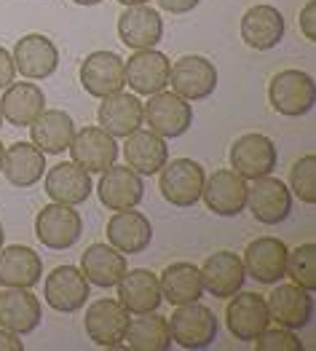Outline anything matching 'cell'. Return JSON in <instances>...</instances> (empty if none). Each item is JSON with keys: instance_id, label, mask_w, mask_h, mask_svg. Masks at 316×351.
<instances>
[{"instance_id": "cell-45", "label": "cell", "mask_w": 316, "mask_h": 351, "mask_svg": "<svg viewBox=\"0 0 316 351\" xmlns=\"http://www.w3.org/2000/svg\"><path fill=\"white\" fill-rule=\"evenodd\" d=\"M3 153H5V145L0 143V169H3Z\"/></svg>"}, {"instance_id": "cell-19", "label": "cell", "mask_w": 316, "mask_h": 351, "mask_svg": "<svg viewBox=\"0 0 316 351\" xmlns=\"http://www.w3.org/2000/svg\"><path fill=\"white\" fill-rule=\"evenodd\" d=\"M99 202L102 206H108L110 212H121V209H134L143 202L145 196V182L143 175H137L132 167H108L99 185H97Z\"/></svg>"}, {"instance_id": "cell-25", "label": "cell", "mask_w": 316, "mask_h": 351, "mask_svg": "<svg viewBox=\"0 0 316 351\" xmlns=\"http://www.w3.org/2000/svg\"><path fill=\"white\" fill-rule=\"evenodd\" d=\"M118 287V300L121 306L129 311V314H147V311H156L161 306V282L153 271L147 268H134V271H126L121 276V282L115 285Z\"/></svg>"}, {"instance_id": "cell-15", "label": "cell", "mask_w": 316, "mask_h": 351, "mask_svg": "<svg viewBox=\"0 0 316 351\" xmlns=\"http://www.w3.org/2000/svg\"><path fill=\"white\" fill-rule=\"evenodd\" d=\"M268 317L271 322L287 330H303L314 319V298L300 285H279L268 295Z\"/></svg>"}, {"instance_id": "cell-39", "label": "cell", "mask_w": 316, "mask_h": 351, "mask_svg": "<svg viewBox=\"0 0 316 351\" xmlns=\"http://www.w3.org/2000/svg\"><path fill=\"white\" fill-rule=\"evenodd\" d=\"M300 29L306 35V40H316V0H308L300 11Z\"/></svg>"}, {"instance_id": "cell-32", "label": "cell", "mask_w": 316, "mask_h": 351, "mask_svg": "<svg viewBox=\"0 0 316 351\" xmlns=\"http://www.w3.org/2000/svg\"><path fill=\"white\" fill-rule=\"evenodd\" d=\"M29 134H32V145L43 150L46 156H57L64 153L73 137H75V123L64 110H43L40 116L29 123Z\"/></svg>"}, {"instance_id": "cell-12", "label": "cell", "mask_w": 316, "mask_h": 351, "mask_svg": "<svg viewBox=\"0 0 316 351\" xmlns=\"http://www.w3.org/2000/svg\"><path fill=\"white\" fill-rule=\"evenodd\" d=\"M276 161H279L276 145L265 134H244L230 147V167L244 180H260L271 175L276 169Z\"/></svg>"}, {"instance_id": "cell-27", "label": "cell", "mask_w": 316, "mask_h": 351, "mask_svg": "<svg viewBox=\"0 0 316 351\" xmlns=\"http://www.w3.org/2000/svg\"><path fill=\"white\" fill-rule=\"evenodd\" d=\"M91 175L75 161H62L46 172V193L57 204L78 206L91 196Z\"/></svg>"}, {"instance_id": "cell-11", "label": "cell", "mask_w": 316, "mask_h": 351, "mask_svg": "<svg viewBox=\"0 0 316 351\" xmlns=\"http://www.w3.org/2000/svg\"><path fill=\"white\" fill-rule=\"evenodd\" d=\"M11 57H14L16 73H22L29 81H43V78L54 75L59 67V49L54 46L51 38L40 35V32L22 35L16 40Z\"/></svg>"}, {"instance_id": "cell-20", "label": "cell", "mask_w": 316, "mask_h": 351, "mask_svg": "<svg viewBox=\"0 0 316 351\" xmlns=\"http://www.w3.org/2000/svg\"><path fill=\"white\" fill-rule=\"evenodd\" d=\"M284 14L276 5L260 3L241 16V40L255 51H271L284 38Z\"/></svg>"}, {"instance_id": "cell-23", "label": "cell", "mask_w": 316, "mask_h": 351, "mask_svg": "<svg viewBox=\"0 0 316 351\" xmlns=\"http://www.w3.org/2000/svg\"><path fill=\"white\" fill-rule=\"evenodd\" d=\"M153 241V226L143 212L121 209L108 220V244L123 255H140Z\"/></svg>"}, {"instance_id": "cell-18", "label": "cell", "mask_w": 316, "mask_h": 351, "mask_svg": "<svg viewBox=\"0 0 316 351\" xmlns=\"http://www.w3.org/2000/svg\"><path fill=\"white\" fill-rule=\"evenodd\" d=\"M118 38L123 46H129L134 51L156 49L158 40L164 38V19L147 3L126 5V11L118 16Z\"/></svg>"}, {"instance_id": "cell-1", "label": "cell", "mask_w": 316, "mask_h": 351, "mask_svg": "<svg viewBox=\"0 0 316 351\" xmlns=\"http://www.w3.org/2000/svg\"><path fill=\"white\" fill-rule=\"evenodd\" d=\"M268 99L271 108L279 116L300 118L311 113L316 105V84L314 78L303 70H282L268 84Z\"/></svg>"}, {"instance_id": "cell-17", "label": "cell", "mask_w": 316, "mask_h": 351, "mask_svg": "<svg viewBox=\"0 0 316 351\" xmlns=\"http://www.w3.org/2000/svg\"><path fill=\"white\" fill-rule=\"evenodd\" d=\"M247 180L233 169H217L212 177L204 180L202 199L206 202L209 212L220 217H236L247 206Z\"/></svg>"}, {"instance_id": "cell-33", "label": "cell", "mask_w": 316, "mask_h": 351, "mask_svg": "<svg viewBox=\"0 0 316 351\" xmlns=\"http://www.w3.org/2000/svg\"><path fill=\"white\" fill-rule=\"evenodd\" d=\"M46 110V97L38 84H11L0 99V113L11 126H29Z\"/></svg>"}, {"instance_id": "cell-40", "label": "cell", "mask_w": 316, "mask_h": 351, "mask_svg": "<svg viewBox=\"0 0 316 351\" xmlns=\"http://www.w3.org/2000/svg\"><path fill=\"white\" fill-rule=\"evenodd\" d=\"M16 78V67H14V57L0 46V88L11 86Z\"/></svg>"}, {"instance_id": "cell-22", "label": "cell", "mask_w": 316, "mask_h": 351, "mask_svg": "<svg viewBox=\"0 0 316 351\" xmlns=\"http://www.w3.org/2000/svg\"><path fill=\"white\" fill-rule=\"evenodd\" d=\"M199 271H202L204 290L212 293V298H230V295H236L244 287V279H247L241 258L236 252H230V250L209 255Z\"/></svg>"}, {"instance_id": "cell-8", "label": "cell", "mask_w": 316, "mask_h": 351, "mask_svg": "<svg viewBox=\"0 0 316 351\" xmlns=\"http://www.w3.org/2000/svg\"><path fill=\"white\" fill-rule=\"evenodd\" d=\"M88 293H91V285L86 282L84 271L75 268V265H59L54 268L46 282H43V298L46 303L62 311V314H73V311H81L86 306Z\"/></svg>"}, {"instance_id": "cell-31", "label": "cell", "mask_w": 316, "mask_h": 351, "mask_svg": "<svg viewBox=\"0 0 316 351\" xmlns=\"http://www.w3.org/2000/svg\"><path fill=\"white\" fill-rule=\"evenodd\" d=\"M81 271L88 285L108 290V287H115L121 276L126 274V258L115 247L99 241V244L86 247V252L81 255Z\"/></svg>"}, {"instance_id": "cell-21", "label": "cell", "mask_w": 316, "mask_h": 351, "mask_svg": "<svg viewBox=\"0 0 316 351\" xmlns=\"http://www.w3.org/2000/svg\"><path fill=\"white\" fill-rule=\"evenodd\" d=\"M81 86L86 94L102 99L115 91H123L126 78H123V59L113 51H94L84 59L81 64Z\"/></svg>"}, {"instance_id": "cell-5", "label": "cell", "mask_w": 316, "mask_h": 351, "mask_svg": "<svg viewBox=\"0 0 316 351\" xmlns=\"http://www.w3.org/2000/svg\"><path fill=\"white\" fill-rule=\"evenodd\" d=\"M84 234V220L70 204H49L35 217V236L49 250H70Z\"/></svg>"}, {"instance_id": "cell-6", "label": "cell", "mask_w": 316, "mask_h": 351, "mask_svg": "<svg viewBox=\"0 0 316 351\" xmlns=\"http://www.w3.org/2000/svg\"><path fill=\"white\" fill-rule=\"evenodd\" d=\"M84 327H86L88 341H94L99 349H115L126 338L129 311L121 306V300L99 298L86 308Z\"/></svg>"}, {"instance_id": "cell-44", "label": "cell", "mask_w": 316, "mask_h": 351, "mask_svg": "<svg viewBox=\"0 0 316 351\" xmlns=\"http://www.w3.org/2000/svg\"><path fill=\"white\" fill-rule=\"evenodd\" d=\"M121 5H143V3H147V0H118Z\"/></svg>"}, {"instance_id": "cell-10", "label": "cell", "mask_w": 316, "mask_h": 351, "mask_svg": "<svg viewBox=\"0 0 316 351\" xmlns=\"http://www.w3.org/2000/svg\"><path fill=\"white\" fill-rule=\"evenodd\" d=\"M169 73H172V62L156 49H143L134 57H129V62H123V78L129 88L140 97L164 91L169 86Z\"/></svg>"}, {"instance_id": "cell-28", "label": "cell", "mask_w": 316, "mask_h": 351, "mask_svg": "<svg viewBox=\"0 0 316 351\" xmlns=\"http://www.w3.org/2000/svg\"><path fill=\"white\" fill-rule=\"evenodd\" d=\"M123 156H126V167H132L137 175H158L164 169V164L169 161V147L164 143V137L137 129L129 137H123Z\"/></svg>"}, {"instance_id": "cell-29", "label": "cell", "mask_w": 316, "mask_h": 351, "mask_svg": "<svg viewBox=\"0 0 316 351\" xmlns=\"http://www.w3.org/2000/svg\"><path fill=\"white\" fill-rule=\"evenodd\" d=\"M43 279V261L35 250L14 244L0 250V285L3 287H27L32 290Z\"/></svg>"}, {"instance_id": "cell-43", "label": "cell", "mask_w": 316, "mask_h": 351, "mask_svg": "<svg viewBox=\"0 0 316 351\" xmlns=\"http://www.w3.org/2000/svg\"><path fill=\"white\" fill-rule=\"evenodd\" d=\"M75 5H99L102 0H73Z\"/></svg>"}, {"instance_id": "cell-46", "label": "cell", "mask_w": 316, "mask_h": 351, "mask_svg": "<svg viewBox=\"0 0 316 351\" xmlns=\"http://www.w3.org/2000/svg\"><path fill=\"white\" fill-rule=\"evenodd\" d=\"M3 239H5V234H3V223H0V250H3Z\"/></svg>"}, {"instance_id": "cell-34", "label": "cell", "mask_w": 316, "mask_h": 351, "mask_svg": "<svg viewBox=\"0 0 316 351\" xmlns=\"http://www.w3.org/2000/svg\"><path fill=\"white\" fill-rule=\"evenodd\" d=\"M161 298L172 306H182V303H193L199 300L204 293V285H202V271L199 265L193 263H172L167 265V271L161 274Z\"/></svg>"}, {"instance_id": "cell-26", "label": "cell", "mask_w": 316, "mask_h": 351, "mask_svg": "<svg viewBox=\"0 0 316 351\" xmlns=\"http://www.w3.org/2000/svg\"><path fill=\"white\" fill-rule=\"evenodd\" d=\"M99 126L113 137H129L143 126V102L137 94L115 91L110 97H102L99 105Z\"/></svg>"}, {"instance_id": "cell-42", "label": "cell", "mask_w": 316, "mask_h": 351, "mask_svg": "<svg viewBox=\"0 0 316 351\" xmlns=\"http://www.w3.org/2000/svg\"><path fill=\"white\" fill-rule=\"evenodd\" d=\"M0 351H25V346H22V341H19L16 332L0 327Z\"/></svg>"}, {"instance_id": "cell-2", "label": "cell", "mask_w": 316, "mask_h": 351, "mask_svg": "<svg viewBox=\"0 0 316 351\" xmlns=\"http://www.w3.org/2000/svg\"><path fill=\"white\" fill-rule=\"evenodd\" d=\"M167 322H169L172 341L188 351L206 349L217 341V317L209 306H204L199 300L177 306Z\"/></svg>"}, {"instance_id": "cell-47", "label": "cell", "mask_w": 316, "mask_h": 351, "mask_svg": "<svg viewBox=\"0 0 316 351\" xmlns=\"http://www.w3.org/2000/svg\"><path fill=\"white\" fill-rule=\"evenodd\" d=\"M0 123H3V113H0Z\"/></svg>"}, {"instance_id": "cell-4", "label": "cell", "mask_w": 316, "mask_h": 351, "mask_svg": "<svg viewBox=\"0 0 316 351\" xmlns=\"http://www.w3.org/2000/svg\"><path fill=\"white\" fill-rule=\"evenodd\" d=\"M158 188H161V196L169 202L172 206L180 209H188V206H196L202 199L204 191V167L193 158H174L172 164L167 161L164 169L158 172Z\"/></svg>"}, {"instance_id": "cell-3", "label": "cell", "mask_w": 316, "mask_h": 351, "mask_svg": "<svg viewBox=\"0 0 316 351\" xmlns=\"http://www.w3.org/2000/svg\"><path fill=\"white\" fill-rule=\"evenodd\" d=\"M143 121L158 137H182L193 126V105L174 91L150 94V102L143 105Z\"/></svg>"}, {"instance_id": "cell-38", "label": "cell", "mask_w": 316, "mask_h": 351, "mask_svg": "<svg viewBox=\"0 0 316 351\" xmlns=\"http://www.w3.org/2000/svg\"><path fill=\"white\" fill-rule=\"evenodd\" d=\"M255 349L258 351H303L306 346L300 343V338L295 335V330L287 327H276V330H263L255 338Z\"/></svg>"}, {"instance_id": "cell-30", "label": "cell", "mask_w": 316, "mask_h": 351, "mask_svg": "<svg viewBox=\"0 0 316 351\" xmlns=\"http://www.w3.org/2000/svg\"><path fill=\"white\" fill-rule=\"evenodd\" d=\"M5 180L16 188H29L43 180L46 172V153L38 150L32 143H14L3 153V169Z\"/></svg>"}, {"instance_id": "cell-24", "label": "cell", "mask_w": 316, "mask_h": 351, "mask_svg": "<svg viewBox=\"0 0 316 351\" xmlns=\"http://www.w3.org/2000/svg\"><path fill=\"white\" fill-rule=\"evenodd\" d=\"M43 319L40 300L27 287H8L0 293V327L16 335H27L38 330Z\"/></svg>"}, {"instance_id": "cell-16", "label": "cell", "mask_w": 316, "mask_h": 351, "mask_svg": "<svg viewBox=\"0 0 316 351\" xmlns=\"http://www.w3.org/2000/svg\"><path fill=\"white\" fill-rule=\"evenodd\" d=\"M268 303L258 293H239L230 295V303L226 308V324L236 341L252 343L260 332L268 327Z\"/></svg>"}, {"instance_id": "cell-13", "label": "cell", "mask_w": 316, "mask_h": 351, "mask_svg": "<svg viewBox=\"0 0 316 351\" xmlns=\"http://www.w3.org/2000/svg\"><path fill=\"white\" fill-rule=\"evenodd\" d=\"M73 153V161L86 169L88 175H102L108 167H113L118 158V145L115 137L108 134L102 126H86L75 132L73 143L67 147Z\"/></svg>"}, {"instance_id": "cell-9", "label": "cell", "mask_w": 316, "mask_h": 351, "mask_svg": "<svg viewBox=\"0 0 316 351\" xmlns=\"http://www.w3.org/2000/svg\"><path fill=\"white\" fill-rule=\"evenodd\" d=\"M255 185L247 191V206L263 226H279L292 212V191L279 177H260L252 180Z\"/></svg>"}, {"instance_id": "cell-41", "label": "cell", "mask_w": 316, "mask_h": 351, "mask_svg": "<svg viewBox=\"0 0 316 351\" xmlns=\"http://www.w3.org/2000/svg\"><path fill=\"white\" fill-rule=\"evenodd\" d=\"M158 3V8H164V11H169V14H188V11H193L202 0H156Z\"/></svg>"}, {"instance_id": "cell-7", "label": "cell", "mask_w": 316, "mask_h": 351, "mask_svg": "<svg viewBox=\"0 0 316 351\" xmlns=\"http://www.w3.org/2000/svg\"><path fill=\"white\" fill-rule=\"evenodd\" d=\"M169 84H172L174 94H180L182 99L199 102V99H206L209 94H215V88H217V67L206 57H199V54L180 57L172 64Z\"/></svg>"}, {"instance_id": "cell-36", "label": "cell", "mask_w": 316, "mask_h": 351, "mask_svg": "<svg viewBox=\"0 0 316 351\" xmlns=\"http://www.w3.org/2000/svg\"><path fill=\"white\" fill-rule=\"evenodd\" d=\"M287 276H292L295 285L303 290L314 293L316 290V244H300L297 250L287 252Z\"/></svg>"}, {"instance_id": "cell-14", "label": "cell", "mask_w": 316, "mask_h": 351, "mask_svg": "<svg viewBox=\"0 0 316 351\" xmlns=\"http://www.w3.org/2000/svg\"><path fill=\"white\" fill-rule=\"evenodd\" d=\"M287 244L274 236L255 239L244 252V271L260 285H276L287 276Z\"/></svg>"}, {"instance_id": "cell-37", "label": "cell", "mask_w": 316, "mask_h": 351, "mask_svg": "<svg viewBox=\"0 0 316 351\" xmlns=\"http://www.w3.org/2000/svg\"><path fill=\"white\" fill-rule=\"evenodd\" d=\"M289 191L303 202V204H316V156L308 153L292 164L289 172Z\"/></svg>"}, {"instance_id": "cell-35", "label": "cell", "mask_w": 316, "mask_h": 351, "mask_svg": "<svg viewBox=\"0 0 316 351\" xmlns=\"http://www.w3.org/2000/svg\"><path fill=\"white\" fill-rule=\"evenodd\" d=\"M123 341H129V349L134 351H167L172 346L169 322L167 317H158L156 311L134 314V319H129Z\"/></svg>"}]
</instances>
